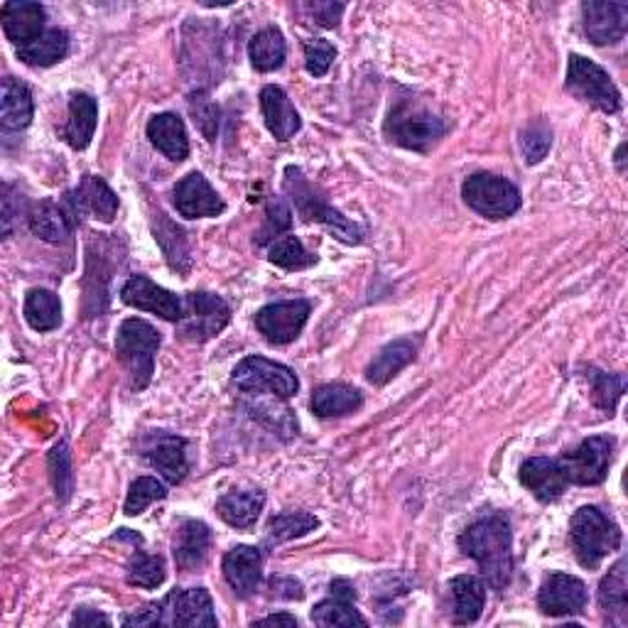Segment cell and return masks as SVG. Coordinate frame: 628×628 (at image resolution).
<instances>
[{"label": "cell", "mask_w": 628, "mask_h": 628, "mask_svg": "<svg viewBox=\"0 0 628 628\" xmlns=\"http://www.w3.org/2000/svg\"><path fill=\"white\" fill-rule=\"evenodd\" d=\"M567 89L582 98L584 104H592L604 114L621 111V94L599 64L582 57V54H570L567 62Z\"/></svg>", "instance_id": "cell-8"}, {"label": "cell", "mask_w": 628, "mask_h": 628, "mask_svg": "<svg viewBox=\"0 0 628 628\" xmlns=\"http://www.w3.org/2000/svg\"><path fill=\"white\" fill-rule=\"evenodd\" d=\"M148 138L172 162H182L190 156V138H187L184 120L178 114L152 116L148 124Z\"/></svg>", "instance_id": "cell-26"}, {"label": "cell", "mask_w": 628, "mask_h": 628, "mask_svg": "<svg viewBox=\"0 0 628 628\" xmlns=\"http://www.w3.org/2000/svg\"><path fill=\"white\" fill-rule=\"evenodd\" d=\"M174 206L184 219H209L222 216L226 212V204L222 196L216 194L212 184L206 182L202 172H190L174 187Z\"/></svg>", "instance_id": "cell-16"}, {"label": "cell", "mask_w": 628, "mask_h": 628, "mask_svg": "<svg viewBox=\"0 0 628 628\" xmlns=\"http://www.w3.org/2000/svg\"><path fill=\"white\" fill-rule=\"evenodd\" d=\"M312 413L317 417H341L356 413L363 405V395L354 385L347 383H327L319 385L312 395Z\"/></svg>", "instance_id": "cell-32"}, {"label": "cell", "mask_w": 628, "mask_h": 628, "mask_svg": "<svg viewBox=\"0 0 628 628\" xmlns=\"http://www.w3.org/2000/svg\"><path fill=\"white\" fill-rule=\"evenodd\" d=\"M312 305L307 300L273 302L256 312L258 332L275 347H285L302 334V329L310 319Z\"/></svg>", "instance_id": "cell-11"}, {"label": "cell", "mask_w": 628, "mask_h": 628, "mask_svg": "<svg viewBox=\"0 0 628 628\" xmlns=\"http://www.w3.org/2000/svg\"><path fill=\"white\" fill-rule=\"evenodd\" d=\"M72 626H111V619L104 614H98L94 609H79L74 614V619H72Z\"/></svg>", "instance_id": "cell-52"}, {"label": "cell", "mask_w": 628, "mask_h": 628, "mask_svg": "<svg viewBox=\"0 0 628 628\" xmlns=\"http://www.w3.org/2000/svg\"><path fill=\"white\" fill-rule=\"evenodd\" d=\"M451 589V621L469 626L479 621L487 604V582L473 575H459L449 582Z\"/></svg>", "instance_id": "cell-25"}, {"label": "cell", "mask_w": 628, "mask_h": 628, "mask_svg": "<svg viewBox=\"0 0 628 628\" xmlns=\"http://www.w3.org/2000/svg\"><path fill=\"white\" fill-rule=\"evenodd\" d=\"M164 496H168V487H164L162 481H158L156 477H138L130 483L124 511L126 515H140L150 503L164 499Z\"/></svg>", "instance_id": "cell-42"}, {"label": "cell", "mask_w": 628, "mask_h": 628, "mask_svg": "<svg viewBox=\"0 0 628 628\" xmlns=\"http://www.w3.org/2000/svg\"><path fill=\"white\" fill-rule=\"evenodd\" d=\"M231 322V307L224 297L212 292H190L184 297V315L180 319V337L187 341H204L222 334Z\"/></svg>", "instance_id": "cell-10"}, {"label": "cell", "mask_w": 628, "mask_h": 628, "mask_svg": "<svg viewBox=\"0 0 628 628\" xmlns=\"http://www.w3.org/2000/svg\"><path fill=\"white\" fill-rule=\"evenodd\" d=\"M587 604V584L579 577L562 575V572L550 575L537 592V606L545 616H577L584 614Z\"/></svg>", "instance_id": "cell-14"}, {"label": "cell", "mask_w": 628, "mask_h": 628, "mask_svg": "<svg viewBox=\"0 0 628 628\" xmlns=\"http://www.w3.org/2000/svg\"><path fill=\"white\" fill-rule=\"evenodd\" d=\"M98 120V104L92 94H72L70 98V118L64 126V140L70 142L74 150H86L96 134Z\"/></svg>", "instance_id": "cell-30"}, {"label": "cell", "mask_w": 628, "mask_h": 628, "mask_svg": "<svg viewBox=\"0 0 628 628\" xmlns=\"http://www.w3.org/2000/svg\"><path fill=\"white\" fill-rule=\"evenodd\" d=\"M190 111L194 116L196 128H200L209 140H214L216 128H219V108L209 102V96L206 94H194L190 98Z\"/></svg>", "instance_id": "cell-47"}, {"label": "cell", "mask_w": 628, "mask_h": 628, "mask_svg": "<svg viewBox=\"0 0 628 628\" xmlns=\"http://www.w3.org/2000/svg\"><path fill=\"white\" fill-rule=\"evenodd\" d=\"M290 226H292V216L288 204H285L280 196H270L266 204V224H263L256 244L258 246L273 244V241L280 238Z\"/></svg>", "instance_id": "cell-43"}, {"label": "cell", "mask_w": 628, "mask_h": 628, "mask_svg": "<svg viewBox=\"0 0 628 628\" xmlns=\"http://www.w3.org/2000/svg\"><path fill=\"white\" fill-rule=\"evenodd\" d=\"M25 212L23 200H20V192H15V187L6 184L3 187V236H13V228L20 222V214Z\"/></svg>", "instance_id": "cell-48"}, {"label": "cell", "mask_w": 628, "mask_h": 628, "mask_svg": "<svg viewBox=\"0 0 628 628\" xmlns=\"http://www.w3.org/2000/svg\"><path fill=\"white\" fill-rule=\"evenodd\" d=\"M25 322L35 332H52L62 324V302L52 290L35 288L25 295Z\"/></svg>", "instance_id": "cell-35"}, {"label": "cell", "mask_w": 628, "mask_h": 628, "mask_svg": "<svg viewBox=\"0 0 628 628\" xmlns=\"http://www.w3.org/2000/svg\"><path fill=\"white\" fill-rule=\"evenodd\" d=\"M312 621L317 626H369V621L356 611L354 599L329 594V599L319 602L312 609Z\"/></svg>", "instance_id": "cell-38"}, {"label": "cell", "mask_w": 628, "mask_h": 628, "mask_svg": "<svg viewBox=\"0 0 628 628\" xmlns=\"http://www.w3.org/2000/svg\"><path fill=\"white\" fill-rule=\"evenodd\" d=\"M258 626H273V624H283V626H297V619L290 614H273V616H266V619H260L256 621Z\"/></svg>", "instance_id": "cell-53"}, {"label": "cell", "mask_w": 628, "mask_h": 628, "mask_svg": "<svg viewBox=\"0 0 628 628\" xmlns=\"http://www.w3.org/2000/svg\"><path fill=\"white\" fill-rule=\"evenodd\" d=\"M50 469H52V481L54 491H57L60 501H70V496L74 491V473H72V457L67 443H60L50 451Z\"/></svg>", "instance_id": "cell-44"}, {"label": "cell", "mask_w": 628, "mask_h": 628, "mask_svg": "<svg viewBox=\"0 0 628 628\" xmlns=\"http://www.w3.org/2000/svg\"><path fill=\"white\" fill-rule=\"evenodd\" d=\"M164 577H168L164 560L160 555L142 553V550H136L126 567L128 584H134V587H140V589H158L164 582Z\"/></svg>", "instance_id": "cell-40"}, {"label": "cell", "mask_w": 628, "mask_h": 628, "mask_svg": "<svg viewBox=\"0 0 628 628\" xmlns=\"http://www.w3.org/2000/svg\"><path fill=\"white\" fill-rule=\"evenodd\" d=\"M417 347H421V339H413V337H403V339L391 341V344H385L379 351V356L369 363L366 379L373 385L388 383L393 376H398L407 363L415 359Z\"/></svg>", "instance_id": "cell-29"}, {"label": "cell", "mask_w": 628, "mask_h": 628, "mask_svg": "<svg viewBox=\"0 0 628 628\" xmlns=\"http://www.w3.org/2000/svg\"><path fill=\"white\" fill-rule=\"evenodd\" d=\"M305 70L312 76H324L337 60V50L332 42H327L322 38L305 40Z\"/></svg>", "instance_id": "cell-46"}, {"label": "cell", "mask_w": 628, "mask_h": 628, "mask_svg": "<svg viewBox=\"0 0 628 628\" xmlns=\"http://www.w3.org/2000/svg\"><path fill=\"white\" fill-rule=\"evenodd\" d=\"M212 550V531L202 521H184L174 535V562L182 572H200Z\"/></svg>", "instance_id": "cell-24"}, {"label": "cell", "mask_w": 628, "mask_h": 628, "mask_svg": "<svg viewBox=\"0 0 628 628\" xmlns=\"http://www.w3.org/2000/svg\"><path fill=\"white\" fill-rule=\"evenodd\" d=\"M614 437H589L575 449H570L562 455L557 461L565 473L567 483H575V487H597L606 479L609 473L611 459H614Z\"/></svg>", "instance_id": "cell-9"}, {"label": "cell", "mask_w": 628, "mask_h": 628, "mask_svg": "<svg viewBox=\"0 0 628 628\" xmlns=\"http://www.w3.org/2000/svg\"><path fill=\"white\" fill-rule=\"evenodd\" d=\"M126 626H162V606L150 604L142 611H136L134 616H126Z\"/></svg>", "instance_id": "cell-51"}, {"label": "cell", "mask_w": 628, "mask_h": 628, "mask_svg": "<svg viewBox=\"0 0 628 628\" xmlns=\"http://www.w3.org/2000/svg\"><path fill=\"white\" fill-rule=\"evenodd\" d=\"M162 624L178 628H214L216 614L209 592L204 587L174 589L160 602Z\"/></svg>", "instance_id": "cell-12"}, {"label": "cell", "mask_w": 628, "mask_h": 628, "mask_svg": "<svg viewBox=\"0 0 628 628\" xmlns=\"http://www.w3.org/2000/svg\"><path fill=\"white\" fill-rule=\"evenodd\" d=\"M35 116V104L28 84L15 76H6L3 89H0V124L6 130H25Z\"/></svg>", "instance_id": "cell-28"}, {"label": "cell", "mask_w": 628, "mask_h": 628, "mask_svg": "<svg viewBox=\"0 0 628 628\" xmlns=\"http://www.w3.org/2000/svg\"><path fill=\"white\" fill-rule=\"evenodd\" d=\"M70 202L74 204L76 214H92L96 222L111 224L118 212V196L102 178L86 174V178L76 187L74 194H70Z\"/></svg>", "instance_id": "cell-23"}, {"label": "cell", "mask_w": 628, "mask_h": 628, "mask_svg": "<svg viewBox=\"0 0 628 628\" xmlns=\"http://www.w3.org/2000/svg\"><path fill=\"white\" fill-rule=\"evenodd\" d=\"M156 241L162 246L164 256H168L170 266L178 273H187L192 266V256H190V244H187L184 231L172 224L168 216L162 212H158V226H156Z\"/></svg>", "instance_id": "cell-37"}, {"label": "cell", "mask_w": 628, "mask_h": 628, "mask_svg": "<svg viewBox=\"0 0 628 628\" xmlns=\"http://www.w3.org/2000/svg\"><path fill=\"white\" fill-rule=\"evenodd\" d=\"M263 505H266V493L258 489L228 491L216 501V513L236 531H248V528L256 525Z\"/></svg>", "instance_id": "cell-27"}, {"label": "cell", "mask_w": 628, "mask_h": 628, "mask_svg": "<svg viewBox=\"0 0 628 628\" xmlns=\"http://www.w3.org/2000/svg\"><path fill=\"white\" fill-rule=\"evenodd\" d=\"M231 381L248 395H273V398L280 401H288L300 391V381H297L295 371L266 356H246L236 363Z\"/></svg>", "instance_id": "cell-7"}, {"label": "cell", "mask_w": 628, "mask_h": 628, "mask_svg": "<svg viewBox=\"0 0 628 628\" xmlns=\"http://www.w3.org/2000/svg\"><path fill=\"white\" fill-rule=\"evenodd\" d=\"M584 35L592 45H616L621 42L628 28V6L626 3H606V0H589L582 6Z\"/></svg>", "instance_id": "cell-15"}, {"label": "cell", "mask_w": 628, "mask_h": 628, "mask_svg": "<svg viewBox=\"0 0 628 628\" xmlns=\"http://www.w3.org/2000/svg\"><path fill=\"white\" fill-rule=\"evenodd\" d=\"M268 260L273 266L285 270H305L317 263V256L302 246V241L297 236H280L275 238L268 248Z\"/></svg>", "instance_id": "cell-39"}, {"label": "cell", "mask_w": 628, "mask_h": 628, "mask_svg": "<svg viewBox=\"0 0 628 628\" xmlns=\"http://www.w3.org/2000/svg\"><path fill=\"white\" fill-rule=\"evenodd\" d=\"M587 379L592 383V401L597 407H602L604 413H614L616 403L624 395L626 388V379L619 376V373H604L599 369H589Z\"/></svg>", "instance_id": "cell-41"}, {"label": "cell", "mask_w": 628, "mask_h": 628, "mask_svg": "<svg viewBox=\"0 0 628 628\" xmlns=\"http://www.w3.org/2000/svg\"><path fill=\"white\" fill-rule=\"evenodd\" d=\"M599 606L606 619L614 626H626L628 621V579H626V557H621L609 570L599 584Z\"/></svg>", "instance_id": "cell-31"}, {"label": "cell", "mask_w": 628, "mask_h": 628, "mask_svg": "<svg viewBox=\"0 0 628 628\" xmlns=\"http://www.w3.org/2000/svg\"><path fill=\"white\" fill-rule=\"evenodd\" d=\"M285 54H288V47H285V38L278 28H263L248 42V60L253 70L263 74L280 70L285 64Z\"/></svg>", "instance_id": "cell-34"}, {"label": "cell", "mask_w": 628, "mask_h": 628, "mask_svg": "<svg viewBox=\"0 0 628 628\" xmlns=\"http://www.w3.org/2000/svg\"><path fill=\"white\" fill-rule=\"evenodd\" d=\"M445 134V120L413 96L395 98L388 118H385V136H388V140L415 152L433 150Z\"/></svg>", "instance_id": "cell-3"}, {"label": "cell", "mask_w": 628, "mask_h": 628, "mask_svg": "<svg viewBox=\"0 0 628 628\" xmlns=\"http://www.w3.org/2000/svg\"><path fill=\"white\" fill-rule=\"evenodd\" d=\"M270 594L278 599H302L305 589L302 584L292 577H273L270 579Z\"/></svg>", "instance_id": "cell-50"}, {"label": "cell", "mask_w": 628, "mask_h": 628, "mask_svg": "<svg viewBox=\"0 0 628 628\" xmlns=\"http://www.w3.org/2000/svg\"><path fill=\"white\" fill-rule=\"evenodd\" d=\"M553 146V134L543 124H533L521 130V150L528 164L543 162Z\"/></svg>", "instance_id": "cell-45"}, {"label": "cell", "mask_w": 628, "mask_h": 628, "mask_svg": "<svg viewBox=\"0 0 628 628\" xmlns=\"http://www.w3.org/2000/svg\"><path fill=\"white\" fill-rule=\"evenodd\" d=\"M260 111H263V118H266V126L273 134V138L280 142L295 138L297 130L302 128V118L300 114H297V108L292 106L290 96L275 84L263 86Z\"/></svg>", "instance_id": "cell-22"}, {"label": "cell", "mask_w": 628, "mask_h": 628, "mask_svg": "<svg viewBox=\"0 0 628 628\" xmlns=\"http://www.w3.org/2000/svg\"><path fill=\"white\" fill-rule=\"evenodd\" d=\"M624 148L626 146H619V150H616V164H619V172H624Z\"/></svg>", "instance_id": "cell-55"}, {"label": "cell", "mask_w": 628, "mask_h": 628, "mask_svg": "<svg viewBox=\"0 0 628 628\" xmlns=\"http://www.w3.org/2000/svg\"><path fill=\"white\" fill-rule=\"evenodd\" d=\"M307 10L312 13L317 25L337 28L341 13H344V3H310L307 6Z\"/></svg>", "instance_id": "cell-49"}, {"label": "cell", "mask_w": 628, "mask_h": 628, "mask_svg": "<svg viewBox=\"0 0 628 628\" xmlns=\"http://www.w3.org/2000/svg\"><path fill=\"white\" fill-rule=\"evenodd\" d=\"M518 479H521L523 487L531 491L540 503L557 501L570 487L565 473H562L560 461L547 457L525 459L521 465V471H518Z\"/></svg>", "instance_id": "cell-19"}, {"label": "cell", "mask_w": 628, "mask_h": 628, "mask_svg": "<svg viewBox=\"0 0 628 628\" xmlns=\"http://www.w3.org/2000/svg\"><path fill=\"white\" fill-rule=\"evenodd\" d=\"M160 341H162L160 332L150 322H146V319L130 317L118 327L116 354H118V361L128 369L136 391L148 388L152 381Z\"/></svg>", "instance_id": "cell-5"}, {"label": "cell", "mask_w": 628, "mask_h": 628, "mask_svg": "<svg viewBox=\"0 0 628 628\" xmlns=\"http://www.w3.org/2000/svg\"><path fill=\"white\" fill-rule=\"evenodd\" d=\"M0 20H3L6 38L13 42L20 50L30 45L32 40H38L45 32V8L40 3H30V0H10L0 10Z\"/></svg>", "instance_id": "cell-18"}, {"label": "cell", "mask_w": 628, "mask_h": 628, "mask_svg": "<svg viewBox=\"0 0 628 628\" xmlns=\"http://www.w3.org/2000/svg\"><path fill=\"white\" fill-rule=\"evenodd\" d=\"M76 219H79V214H76V209L70 202V196L64 202L45 200V202L32 206L28 212L30 231L38 238L47 241V244H64V241L72 236V228H74Z\"/></svg>", "instance_id": "cell-17"}, {"label": "cell", "mask_w": 628, "mask_h": 628, "mask_svg": "<svg viewBox=\"0 0 628 628\" xmlns=\"http://www.w3.org/2000/svg\"><path fill=\"white\" fill-rule=\"evenodd\" d=\"M461 553L477 562L483 582L503 592L513 577V531L503 513H489L473 521L459 537Z\"/></svg>", "instance_id": "cell-1"}, {"label": "cell", "mask_w": 628, "mask_h": 628, "mask_svg": "<svg viewBox=\"0 0 628 628\" xmlns=\"http://www.w3.org/2000/svg\"><path fill=\"white\" fill-rule=\"evenodd\" d=\"M70 52V35L62 28H47L38 40L18 50V60L28 67H52Z\"/></svg>", "instance_id": "cell-33"}, {"label": "cell", "mask_w": 628, "mask_h": 628, "mask_svg": "<svg viewBox=\"0 0 628 628\" xmlns=\"http://www.w3.org/2000/svg\"><path fill=\"white\" fill-rule=\"evenodd\" d=\"M120 300L136 310H146L158 315L168 322L178 324L184 315V300L170 290L160 288L158 283H152L146 275H130L120 288Z\"/></svg>", "instance_id": "cell-13"}, {"label": "cell", "mask_w": 628, "mask_h": 628, "mask_svg": "<svg viewBox=\"0 0 628 628\" xmlns=\"http://www.w3.org/2000/svg\"><path fill=\"white\" fill-rule=\"evenodd\" d=\"M461 196H465L471 212L496 219V222L513 216L523 202L521 192L511 180L491 172H477L467 178L461 184Z\"/></svg>", "instance_id": "cell-6"}, {"label": "cell", "mask_w": 628, "mask_h": 628, "mask_svg": "<svg viewBox=\"0 0 628 628\" xmlns=\"http://www.w3.org/2000/svg\"><path fill=\"white\" fill-rule=\"evenodd\" d=\"M319 528V518L307 511H288L273 515L266 528V545H280L288 540L302 537Z\"/></svg>", "instance_id": "cell-36"}, {"label": "cell", "mask_w": 628, "mask_h": 628, "mask_svg": "<svg viewBox=\"0 0 628 628\" xmlns=\"http://www.w3.org/2000/svg\"><path fill=\"white\" fill-rule=\"evenodd\" d=\"M114 540H134L136 545H140V543H142V537H140V535H136V533H128V531H118V533L114 535Z\"/></svg>", "instance_id": "cell-54"}, {"label": "cell", "mask_w": 628, "mask_h": 628, "mask_svg": "<svg viewBox=\"0 0 628 628\" xmlns=\"http://www.w3.org/2000/svg\"><path fill=\"white\" fill-rule=\"evenodd\" d=\"M570 545L584 570H599L606 555L621 547V531L597 505H582L570 521Z\"/></svg>", "instance_id": "cell-4"}, {"label": "cell", "mask_w": 628, "mask_h": 628, "mask_svg": "<svg viewBox=\"0 0 628 628\" xmlns=\"http://www.w3.org/2000/svg\"><path fill=\"white\" fill-rule=\"evenodd\" d=\"M142 455L170 483H180L187 477V471H190L184 437H174L168 433L152 435L148 445L142 447Z\"/></svg>", "instance_id": "cell-20"}, {"label": "cell", "mask_w": 628, "mask_h": 628, "mask_svg": "<svg viewBox=\"0 0 628 628\" xmlns=\"http://www.w3.org/2000/svg\"><path fill=\"white\" fill-rule=\"evenodd\" d=\"M260 565H263V557H260V550L253 547V545H238L234 550H228L224 555V577L228 582V587L234 589L236 597L241 599H248L251 594H256L258 584H260Z\"/></svg>", "instance_id": "cell-21"}, {"label": "cell", "mask_w": 628, "mask_h": 628, "mask_svg": "<svg viewBox=\"0 0 628 628\" xmlns=\"http://www.w3.org/2000/svg\"><path fill=\"white\" fill-rule=\"evenodd\" d=\"M285 194L290 196V202L295 204L297 214H300L305 222L322 224L324 228L332 231V234L347 246H359L363 241V228L359 224L351 222L344 214L334 209L327 202V196L317 190V187L305 178L300 168L285 170Z\"/></svg>", "instance_id": "cell-2"}]
</instances>
